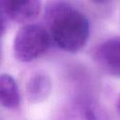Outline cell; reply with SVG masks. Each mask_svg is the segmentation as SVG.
<instances>
[{"label":"cell","instance_id":"7a4b0ae2","mask_svg":"<svg viewBox=\"0 0 120 120\" xmlns=\"http://www.w3.org/2000/svg\"><path fill=\"white\" fill-rule=\"evenodd\" d=\"M52 38L46 27L37 23L22 26L13 40L15 57L21 62H29L39 57L49 49Z\"/></svg>","mask_w":120,"mask_h":120},{"label":"cell","instance_id":"52a82bcc","mask_svg":"<svg viewBox=\"0 0 120 120\" xmlns=\"http://www.w3.org/2000/svg\"><path fill=\"white\" fill-rule=\"evenodd\" d=\"M116 106H117L118 112L120 113V96H119V97H118V98H117V104H116Z\"/></svg>","mask_w":120,"mask_h":120},{"label":"cell","instance_id":"8992f818","mask_svg":"<svg viewBox=\"0 0 120 120\" xmlns=\"http://www.w3.org/2000/svg\"><path fill=\"white\" fill-rule=\"evenodd\" d=\"M0 99L3 107L16 108L20 104V93L15 80L8 74H2L0 78Z\"/></svg>","mask_w":120,"mask_h":120},{"label":"cell","instance_id":"277c9868","mask_svg":"<svg viewBox=\"0 0 120 120\" xmlns=\"http://www.w3.org/2000/svg\"><path fill=\"white\" fill-rule=\"evenodd\" d=\"M94 59L106 72L120 76V38H108L98 44Z\"/></svg>","mask_w":120,"mask_h":120},{"label":"cell","instance_id":"6da1fadb","mask_svg":"<svg viewBox=\"0 0 120 120\" xmlns=\"http://www.w3.org/2000/svg\"><path fill=\"white\" fill-rule=\"evenodd\" d=\"M44 18L52 39L62 50L77 52L85 45L89 21L79 8L67 2H52L47 6Z\"/></svg>","mask_w":120,"mask_h":120},{"label":"cell","instance_id":"5b68a950","mask_svg":"<svg viewBox=\"0 0 120 120\" xmlns=\"http://www.w3.org/2000/svg\"><path fill=\"white\" fill-rule=\"evenodd\" d=\"M51 91V80L45 73L37 71L26 82L25 92L28 99L32 102H39L45 99Z\"/></svg>","mask_w":120,"mask_h":120},{"label":"cell","instance_id":"3957f363","mask_svg":"<svg viewBox=\"0 0 120 120\" xmlns=\"http://www.w3.org/2000/svg\"><path fill=\"white\" fill-rule=\"evenodd\" d=\"M41 3L37 0H3L1 2L2 17L17 22H29L40 11Z\"/></svg>","mask_w":120,"mask_h":120}]
</instances>
